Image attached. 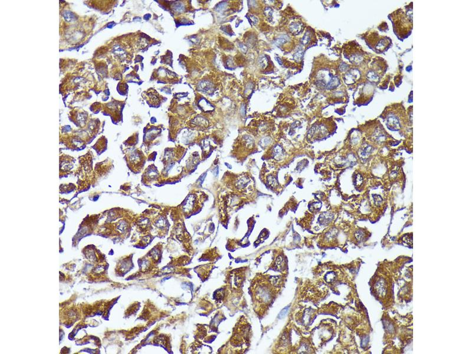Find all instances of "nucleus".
<instances>
[{"mask_svg": "<svg viewBox=\"0 0 472 354\" xmlns=\"http://www.w3.org/2000/svg\"><path fill=\"white\" fill-rule=\"evenodd\" d=\"M412 2L390 14L388 16L393 27L394 33L400 41H404L412 33Z\"/></svg>", "mask_w": 472, "mask_h": 354, "instance_id": "obj_1", "label": "nucleus"}, {"mask_svg": "<svg viewBox=\"0 0 472 354\" xmlns=\"http://www.w3.org/2000/svg\"><path fill=\"white\" fill-rule=\"evenodd\" d=\"M391 131L402 132L411 122L410 116L407 115L402 103H395L386 107L380 116Z\"/></svg>", "mask_w": 472, "mask_h": 354, "instance_id": "obj_2", "label": "nucleus"}, {"mask_svg": "<svg viewBox=\"0 0 472 354\" xmlns=\"http://www.w3.org/2000/svg\"><path fill=\"white\" fill-rule=\"evenodd\" d=\"M344 56L355 66L360 68H366L374 58L372 54L363 50L360 44L356 41L350 42L346 44Z\"/></svg>", "mask_w": 472, "mask_h": 354, "instance_id": "obj_3", "label": "nucleus"}, {"mask_svg": "<svg viewBox=\"0 0 472 354\" xmlns=\"http://www.w3.org/2000/svg\"><path fill=\"white\" fill-rule=\"evenodd\" d=\"M388 67L384 59L381 57L373 58L364 70L366 81L375 86H378L384 78Z\"/></svg>", "mask_w": 472, "mask_h": 354, "instance_id": "obj_4", "label": "nucleus"}, {"mask_svg": "<svg viewBox=\"0 0 472 354\" xmlns=\"http://www.w3.org/2000/svg\"><path fill=\"white\" fill-rule=\"evenodd\" d=\"M362 38L371 50L377 54H383L393 45L392 40L388 36H381L376 30L367 31Z\"/></svg>", "mask_w": 472, "mask_h": 354, "instance_id": "obj_5", "label": "nucleus"}, {"mask_svg": "<svg viewBox=\"0 0 472 354\" xmlns=\"http://www.w3.org/2000/svg\"><path fill=\"white\" fill-rule=\"evenodd\" d=\"M361 86L359 91V98L356 99L358 106L367 105L374 98L376 86L365 80L360 84Z\"/></svg>", "mask_w": 472, "mask_h": 354, "instance_id": "obj_6", "label": "nucleus"}, {"mask_svg": "<svg viewBox=\"0 0 472 354\" xmlns=\"http://www.w3.org/2000/svg\"><path fill=\"white\" fill-rule=\"evenodd\" d=\"M330 128L326 123L321 122L310 129L308 138L310 139H320L327 136L330 132Z\"/></svg>", "mask_w": 472, "mask_h": 354, "instance_id": "obj_7", "label": "nucleus"}, {"mask_svg": "<svg viewBox=\"0 0 472 354\" xmlns=\"http://www.w3.org/2000/svg\"><path fill=\"white\" fill-rule=\"evenodd\" d=\"M272 149L270 150L269 154L270 158L277 161V162H279V161L285 159L287 153H286V151L283 146H281V144H276L275 146H272Z\"/></svg>", "mask_w": 472, "mask_h": 354, "instance_id": "obj_8", "label": "nucleus"}, {"mask_svg": "<svg viewBox=\"0 0 472 354\" xmlns=\"http://www.w3.org/2000/svg\"><path fill=\"white\" fill-rule=\"evenodd\" d=\"M285 260L283 257L279 256L275 261V267L277 270H283L285 269Z\"/></svg>", "mask_w": 472, "mask_h": 354, "instance_id": "obj_9", "label": "nucleus"}, {"mask_svg": "<svg viewBox=\"0 0 472 354\" xmlns=\"http://www.w3.org/2000/svg\"><path fill=\"white\" fill-rule=\"evenodd\" d=\"M290 29L293 33H298L301 29V26L300 24L294 23L290 26Z\"/></svg>", "mask_w": 472, "mask_h": 354, "instance_id": "obj_10", "label": "nucleus"}, {"mask_svg": "<svg viewBox=\"0 0 472 354\" xmlns=\"http://www.w3.org/2000/svg\"><path fill=\"white\" fill-rule=\"evenodd\" d=\"M289 39L288 36H282L279 38H278L276 40V44L277 46H280L281 44H283L288 41Z\"/></svg>", "mask_w": 472, "mask_h": 354, "instance_id": "obj_11", "label": "nucleus"}]
</instances>
